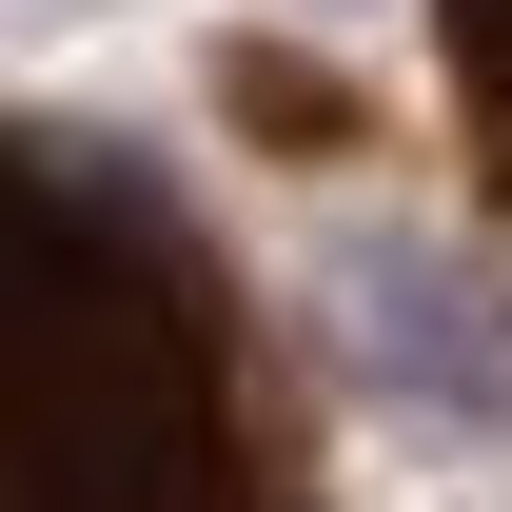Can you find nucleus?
I'll return each mask as SVG.
<instances>
[{"label": "nucleus", "instance_id": "2", "mask_svg": "<svg viewBox=\"0 0 512 512\" xmlns=\"http://www.w3.org/2000/svg\"><path fill=\"white\" fill-rule=\"evenodd\" d=\"M434 99H453V178L512 237V0H434Z\"/></svg>", "mask_w": 512, "mask_h": 512}, {"label": "nucleus", "instance_id": "1", "mask_svg": "<svg viewBox=\"0 0 512 512\" xmlns=\"http://www.w3.org/2000/svg\"><path fill=\"white\" fill-rule=\"evenodd\" d=\"M0 512H316V394L237 237L40 99H0Z\"/></svg>", "mask_w": 512, "mask_h": 512}]
</instances>
